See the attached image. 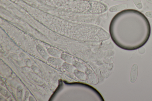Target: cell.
<instances>
[{
  "mask_svg": "<svg viewBox=\"0 0 152 101\" xmlns=\"http://www.w3.org/2000/svg\"><path fill=\"white\" fill-rule=\"evenodd\" d=\"M138 74V66L136 64L132 65L130 71V81L132 83H134L137 80Z\"/></svg>",
  "mask_w": 152,
  "mask_h": 101,
  "instance_id": "obj_1",
  "label": "cell"
},
{
  "mask_svg": "<svg viewBox=\"0 0 152 101\" xmlns=\"http://www.w3.org/2000/svg\"><path fill=\"white\" fill-rule=\"evenodd\" d=\"M128 6V5L127 4L117 5L111 7L109 11L111 12L121 11L126 9Z\"/></svg>",
  "mask_w": 152,
  "mask_h": 101,
  "instance_id": "obj_2",
  "label": "cell"
},
{
  "mask_svg": "<svg viewBox=\"0 0 152 101\" xmlns=\"http://www.w3.org/2000/svg\"><path fill=\"white\" fill-rule=\"evenodd\" d=\"M36 48L37 52L43 59H48V53L42 45L38 44L36 45Z\"/></svg>",
  "mask_w": 152,
  "mask_h": 101,
  "instance_id": "obj_3",
  "label": "cell"
},
{
  "mask_svg": "<svg viewBox=\"0 0 152 101\" xmlns=\"http://www.w3.org/2000/svg\"><path fill=\"white\" fill-rule=\"evenodd\" d=\"M48 54L53 57L59 58L61 56L60 53L56 49L53 48H49L47 50Z\"/></svg>",
  "mask_w": 152,
  "mask_h": 101,
  "instance_id": "obj_4",
  "label": "cell"
},
{
  "mask_svg": "<svg viewBox=\"0 0 152 101\" xmlns=\"http://www.w3.org/2000/svg\"><path fill=\"white\" fill-rule=\"evenodd\" d=\"M47 61L50 63L55 66L60 65L62 63L61 59L55 57H49Z\"/></svg>",
  "mask_w": 152,
  "mask_h": 101,
  "instance_id": "obj_5",
  "label": "cell"
},
{
  "mask_svg": "<svg viewBox=\"0 0 152 101\" xmlns=\"http://www.w3.org/2000/svg\"><path fill=\"white\" fill-rule=\"evenodd\" d=\"M61 59L67 63H71L73 61L72 58L69 55L65 54H62Z\"/></svg>",
  "mask_w": 152,
  "mask_h": 101,
  "instance_id": "obj_6",
  "label": "cell"
},
{
  "mask_svg": "<svg viewBox=\"0 0 152 101\" xmlns=\"http://www.w3.org/2000/svg\"><path fill=\"white\" fill-rule=\"evenodd\" d=\"M74 73L77 77L81 79L85 80L86 79L85 75L80 71L78 70H75Z\"/></svg>",
  "mask_w": 152,
  "mask_h": 101,
  "instance_id": "obj_7",
  "label": "cell"
},
{
  "mask_svg": "<svg viewBox=\"0 0 152 101\" xmlns=\"http://www.w3.org/2000/svg\"><path fill=\"white\" fill-rule=\"evenodd\" d=\"M63 68L67 71L72 72L74 70V67L68 63H64L63 64Z\"/></svg>",
  "mask_w": 152,
  "mask_h": 101,
  "instance_id": "obj_8",
  "label": "cell"
},
{
  "mask_svg": "<svg viewBox=\"0 0 152 101\" xmlns=\"http://www.w3.org/2000/svg\"><path fill=\"white\" fill-rule=\"evenodd\" d=\"M135 6L139 9H141L143 6L141 0H132Z\"/></svg>",
  "mask_w": 152,
  "mask_h": 101,
  "instance_id": "obj_9",
  "label": "cell"
},
{
  "mask_svg": "<svg viewBox=\"0 0 152 101\" xmlns=\"http://www.w3.org/2000/svg\"><path fill=\"white\" fill-rule=\"evenodd\" d=\"M73 64L76 68L79 70H82L83 68V65L78 62H74Z\"/></svg>",
  "mask_w": 152,
  "mask_h": 101,
  "instance_id": "obj_10",
  "label": "cell"
},
{
  "mask_svg": "<svg viewBox=\"0 0 152 101\" xmlns=\"http://www.w3.org/2000/svg\"><path fill=\"white\" fill-rule=\"evenodd\" d=\"M145 15L147 17L152 19V11H147L146 12Z\"/></svg>",
  "mask_w": 152,
  "mask_h": 101,
  "instance_id": "obj_11",
  "label": "cell"
},
{
  "mask_svg": "<svg viewBox=\"0 0 152 101\" xmlns=\"http://www.w3.org/2000/svg\"><path fill=\"white\" fill-rule=\"evenodd\" d=\"M139 51L140 53L143 54L145 52V49L144 47L141 48L139 50Z\"/></svg>",
  "mask_w": 152,
  "mask_h": 101,
  "instance_id": "obj_12",
  "label": "cell"
},
{
  "mask_svg": "<svg viewBox=\"0 0 152 101\" xmlns=\"http://www.w3.org/2000/svg\"><path fill=\"white\" fill-rule=\"evenodd\" d=\"M112 1L116 2H121L127 1H129V0H112Z\"/></svg>",
  "mask_w": 152,
  "mask_h": 101,
  "instance_id": "obj_13",
  "label": "cell"
},
{
  "mask_svg": "<svg viewBox=\"0 0 152 101\" xmlns=\"http://www.w3.org/2000/svg\"><path fill=\"white\" fill-rule=\"evenodd\" d=\"M147 2L152 5V0H146Z\"/></svg>",
  "mask_w": 152,
  "mask_h": 101,
  "instance_id": "obj_14",
  "label": "cell"
}]
</instances>
